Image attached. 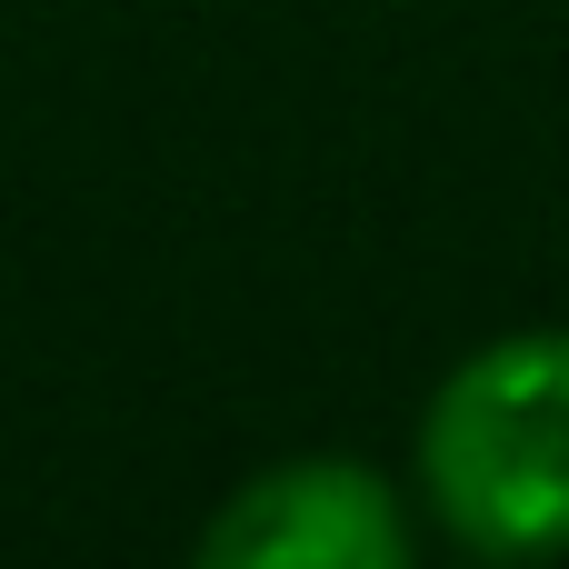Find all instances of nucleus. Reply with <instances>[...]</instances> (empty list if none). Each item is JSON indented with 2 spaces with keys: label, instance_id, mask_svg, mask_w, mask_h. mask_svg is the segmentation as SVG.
Segmentation results:
<instances>
[{
  "label": "nucleus",
  "instance_id": "1",
  "mask_svg": "<svg viewBox=\"0 0 569 569\" xmlns=\"http://www.w3.org/2000/svg\"><path fill=\"white\" fill-rule=\"evenodd\" d=\"M420 500L480 560L569 550V330H500L430 390Z\"/></svg>",
  "mask_w": 569,
  "mask_h": 569
},
{
  "label": "nucleus",
  "instance_id": "2",
  "mask_svg": "<svg viewBox=\"0 0 569 569\" xmlns=\"http://www.w3.org/2000/svg\"><path fill=\"white\" fill-rule=\"evenodd\" d=\"M210 569H400L410 560V510L370 460H270L250 470L210 530H200Z\"/></svg>",
  "mask_w": 569,
  "mask_h": 569
}]
</instances>
